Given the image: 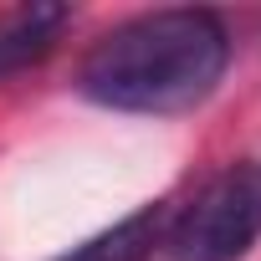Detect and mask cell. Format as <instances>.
Returning <instances> with one entry per match:
<instances>
[{"label": "cell", "instance_id": "1", "mask_svg": "<svg viewBox=\"0 0 261 261\" xmlns=\"http://www.w3.org/2000/svg\"><path fill=\"white\" fill-rule=\"evenodd\" d=\"M230 67V36L210 11H149L113 26L77 67L82 97L113 113L174 118L200 108Z\"/></svg>", "mask_w": 261, "mask_h": 261}, {"label": "cell", "instance_id": "2", "mask_svg": "<svg viewBox=\"0 0 261 261\" xmlns=\"http://www.w3.org/2000/svg\"><path fill=\"white\" fill-rule=\"evenodd\" d=\"M261 241V159L215 169L149 246V261H241Z\"/></svg>", "mask_w": 261, "mask_h": 261}, {"label": "cell", "instance_id": "3", "mask_svg": "<svg viewBox=\"0 0 261 261\" xmlns=\"http://www.w3.org/2000/svg\"><path fill=\"white\" fill-rule=\"evenodd\" d=\"M72 26V11L57 0H26V6H6L0 11V77L26 72L41 57H51V46L62 41V31Z\"/></svg>", "mask_w": 261, "mask_h": 261}, {"label": "cell", "instance_id": "4", "mask_svg": "<svg viewBox=\"0 0 261 261\" xmlns=\"http://www.w3.org/2000/svg\"><path fill=\"white\" fill-rule=\"evenodd\" d=\"M159 225H164V210H159V205H144L139 215H128V220H118L113 230H102V236L72 246V251L57 256V261H149V246H154Z\"/></svg>", "mask_w": 261, "mask_h": 261}]
</instances>
